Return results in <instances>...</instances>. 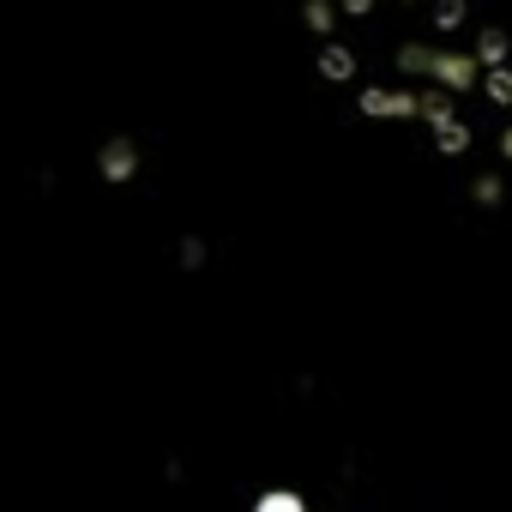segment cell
<instances>
[{"label":"cell","instance_id":"cell-1","mask_svg":"<svg viewBox=\"0 0 512 512\" xmlns=\"http://www.w3.org/2000/svg\"><path fill=\"white\" fill-rule=\"evenodd\" d=\"M314 79L452 169H512V0H284Z\"/></svg>","mask_w":512,"mask_h":512}]
</instances>
